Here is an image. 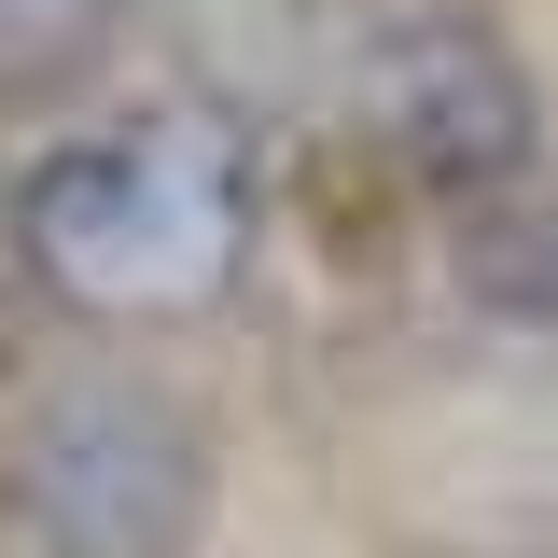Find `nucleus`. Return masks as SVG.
<instances>
[{
    "mask_svg": "<svg viewBox=\"0 0 558 558\" xmlns=\"http://www.w3.org/2000/svg\"><path fill=\"white\" fill-rule=\"evenodd\" d=\"M14 238L84 307H196L252 252V168L209 112H126V126L43 154Z\"/></svg>",
    "mask_w": 558,
    "mask_h": 558,
    "instance_id": "obj_1",
    "label": "nucleus"
},
{
    "mask_svg": "<svg viewBox=\"0 0 558 558\" xmlns=\"http://www.w3.org/2000/svg\"><path fill=\"white\" fill-rule=\"evenodd\" d=\"M0 502L43 558H182L209 502V447L154 377H57L14 418Z\"/></svg>",
    "mask_w": 558,
    "mask_h": 558,
    "instance_id": "obj_2",
    "label": "nucleus"
},
{
    "mask_svg": "<svg viewBox=\"0 0 558 558\" xmlns=\"http://www.w3.org/2000/svg\"><path fill=\"white\" fill-rule=\"evenodd\" d=\"M363 126L391 140V168L433 196H517L531 168V70L475 0H391L363 28Z\"/></svg>",
    "mask_w": 558,
    "mask_h": 558,
    "instance_id": "obj_3",
    "label": "nucleus"
},
{
    "mask_svg": "<svg viewBox=\"0 0 558 558\" xmlns=\"http://www.w3.org/2000/svg\"><path fill=\"white\" fill-rule=\"evenodd\" d=\"M112 14H126V0H0V98H57V84H84L98 43H112Z\"/></svg>",
    "mask_w": 558,
    "mask_h": 558,
    "instance_id": "obj_4",
    "label": "nucleus"
}]
</instances>
